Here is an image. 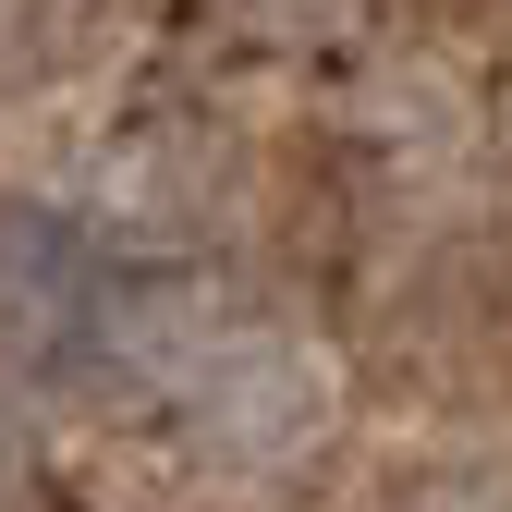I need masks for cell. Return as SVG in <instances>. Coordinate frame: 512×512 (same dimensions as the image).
I'll return each instance as SVG.
<instances>
[{
  "label": "cell",
  "mask_w": 512,
  "mask_h": 512,
  "mask_svg": "<svg viewBox=\"0 0 512 512\" xmlns=\"http://www.w3.org/2000/svg\"><path fill=\"white\" fill-rule=\"evenodd\" d=\"M98 305H110V281L74 232L37 220V208H0V366L13 378L74 366L98 342Z\"/></svg>",
  "instance_id": "1"
},
{
  "label": "cell",
  "mask_w": 512,
  "mask_h": 512,
  "mask_svg": "<svg viewBox=\"0 0 512 512\" xmlns=\"http://www.w3.org/2000/svg\"><path fill=\"white\" fill-rule=\"evenodd\" d=\"M61 13H74V0H0V98H25L61 61Z\"/></svg>",
  "instance_id": "2"
},
{
  "label": "cell",
  "mask_w": 512,
  "mask_h": 512,
  "mask_svg": "<svg viewBox=\"0 0 512 512\" xmlns=\"http://www.w3.org/2000/svg\"><path fill=\"white\" fill-rule=\"evenodd\" d=\"M0 476H13V415H0Z\"/></svg>",
  "instance_id": "3"
}]
</instances>
